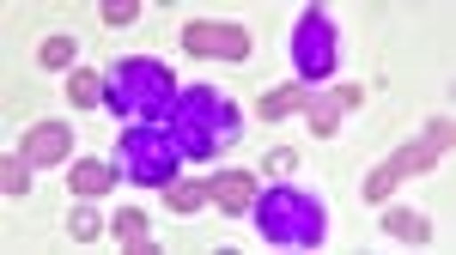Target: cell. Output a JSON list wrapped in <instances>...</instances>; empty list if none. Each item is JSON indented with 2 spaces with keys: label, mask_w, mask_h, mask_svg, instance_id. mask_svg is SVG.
Here are the masks:
<instances>
[{
  "label": "cell",
  "mask_w": 456,
  "mask_h": 255,
  "mask_svg": "<svg viewBox=\"0 0 456 255\" xmlns=\"http://www.w3.org/2000/svg\"><path fill=\"white\" fill-rule=\"evenodd\" d=\"M37 61H43L49 73H73V61H79V43H73V36H49Z\"/></svg>",
  "instance_id": "e0dca14e"
},
{
  "label": "cell",
  "mask_w": 456,
  "mask_h": 255,
  "mask_svg": "<svg viewBox=\"0 0 456 255\" xmlns=\"http://www.w3.org/2000/svg\"><path fill=\"white\" fill-rule=\"evenodd\" d=\"M201 201H213L208 182H171V188H165V207H171V213H195Z\"/></svg>",
  "instance_id": "2e32d148"
},
{
  "label": "cell",
  "mask_w": 456,
  "mask_h": 255,
  "mask_svg": "<svg viewBox=\"0 0 456 255\" xmlns=\"http://www.w3.org/2000/svg\"><path fill=\"white\" fill-rule=\"evenodd\" d=\"M68 104H73V109H98V104H104V73L73 68V73H68Z\"/></svg>",
  "instance_id": "4fadbf2b"
},
{
  "label": "cell",
  "mask_w": 456,
  "mask_h": 255,
  "mask_svg": "<svg viewBox=\"0 0 456 255\" xmlns=\"http://www.w3.org/2000/svg\"><path fill=\"white\" fill-rule=\"evenodd\" d=\"M116 182H122V171L104 164V158H79V164L68 171V188L79 195V201H98V195H110Z\"/></svg>",
  "instance_id": "9c48e42d"
},
{
  "label": "cell",
  "mask_w": 456,
  "mask_h": 255,
  "mask_svg": "<svg viewBox=\"0 0 456 255\" xmlns=\"http://www.w3.org/2000/svg\"><path fill=\"white\" fill-rule=\"evenodd\" d=\"M208 188H213V207H219V213H249V201H256V177H249V171L208 177Z\"/></svg>",
  "instance_id": "30bf717a"
},
{
  "label": "cell",
  "mask_w": 456,
  "mask_h": 255,
  "mask_svg": "<svg viewBox=\"0 0 456 255\" xmlns=\"http://www.w3.org/2000/svg\"><path fill=\"white\" fill-rule=\"evenodd\" d=\"M134 12H141L134 0H110V6H104V25H134Z\"/></svg>",
  "instance_id": "44dd1931"
},
{
  "label": "cell",
  "mask_w": 456,
  "mask_h": 255,
  "mask_svg": "<svg viewBox=\"0 0 456 255\" xmlns=\"http://www.w3.org/2000/svg\"><path fill=\"white\" fill-rule=\"evenodd\" d=\"M335 104H341V109H359V104H365V85H353V79H347V85H335Z\"/></svg>",
  "instance_id": "7402d4cb"
},
{
  "label": "cell",
  "mask_w": 456,
  "mask_h": 255,
  "mask_svg": "<svg viewBox=\"0 0 456 255\" xmlns=\"http://www.w3.org/2000/svg\"><path fill=\"white\" fill-rule=\"evenodd\" d=\"M104 104L134 128V122H165L176 104V79L159 55H122L104 73Z\"/></svg>",
  "instance_id": "7a4b0ae2"
},
{
  "label": "cell",
  "mask_w": 456,
  "mask_h": 255,
  "mask_svg": "<svg viewBox=\"0 0 456 255\" xmlns=\"http://www.w3.org/2000/svg\"><path fill=\"white\" fill-rule=\"evenodd\" d=\"M335 61H341L335 19H329L322 6H305V12H298V31H292V68H298V85H329V79H335Z\"/></svg>",
  "instance_id": "8992f818"
},
{
  "label": "cell",
  "mask_w": 456,
  "mask_h": 255,
  "mask_svg": "<svg viewBox=\"0 0 456 255\" xmlns=\"http://www.w3.org/2000/svg\"><path fill=\"white\" fill-rule=\"evenodd\" d=\"M165 128H171L176 152H183V158H195V164L219 158L225 146L244 134V128H238V104H232L225 92H213V85H189V92H176Z\"/></svg>",
  "instance_id": "6da1fadb"
},
{
  "label": "cell",
  "mask_w": 456,
  "mask_h": 255,
  "mask_svg": "<svg viewBox=\"0 0 456 255\" xmlns=\"http://www.w3.org/2000/svg\"><path fill=\"white\" fill-rule=\"evenodd\" d=\"M68 231H73V237H79V243H92V237L104 231V219H98V213H92V207H86V201H79V207H73V219H68Z\"/></svg>",
  "instance_id": "d6986e66"
},
{
  "label": "cell",
  "mask_w": 456,
  "mask_h": 255,
  "mask_svg": "<svg viewBox=\"0 0 456 255\" xmlns=\"http://www.w3.org/2000/svg\"><path fill=\"white\" fill-rule=\"evenodd\" d=\"M249 213H256L262 243H274V250H316V243L329 237V213H322V201L305 195V188H286V182H274L268 195H256Z\"/></svg>",
  "instance_id": "3957f363"
},
{
  "label": "cell",
  "mask_w": 456,
  "mask_h": 255,
  "mask_svg": "<svg viewBox=\"0 0 456 255\" xmlns=\"http://www.w3.org/2000/svg\"><path fill=\"white\" fill-rule=\"evenodd\" d=\"M305 116H311V134H316V140L341 134V122H347V109L335 104V92H311V104H305Z\"/></svg>",
  "instance_id": "7c38bea8"
},
{
  "label": "cell",
  "mask_w": 456,
  "mask_h": 255,
  "mask_svg": "<svg viewBox=\"0 0 456 255\" xmlns=\"http://www.w3.org/2000/svg\"><path fill=\"white\" fill-rule=\"evenodd\" d=\"M110 231H116V243H128V250H152V231H146L141 207H122V213L110 219Z\"/></svg>",
  "instance_id": "9a60e30c"
},
{
  "label": "cell",
  "mask_w": 456,
  "mask_h": 255,
  "mask_svg": "<svg viewBox=\"0 0 456 255\" xmlns=\"http://www.w3.org/2000/svg\"><path fill=\"white\" fill-rule=\"evenodd\" d=\"M183 49L201 55V61H244V55H249V31H244V25L195 19V25H183Z\"/></svg>",
  "instance_id": "52a82bcc"
},
{
  "label": "cell",
  "mask_w": 456,
  "mask_h": 255,
  "mask_svg": "<svg viewBox=\"0 0 456 255\" xmlns=\"http://www.w3.org/2000/svg\"><path fill=\"white\" fill-rule=\"evenodd\" d=\"M19 152L31 158L37 171H43V164H68V158H73V128H68V122H37Z\"/></svg>",
  "instance_id": "ba28073f"
},
{
  "label": "cell",
  "mask_w": 456,
  "mask_h": 255,
  "mask_svg": "<svg viewBox=\"0 0 456 255\" xmlns=\"http://www.w3.org/2000/svg\"><path fill=\"white\" fill-rule=\"evenodd\" d=\"M176 164H183V152H176L165 122H134L122 134V146H116V171L128 182H141V188H171Z\"/></svg>",
  "instance_id": "5b68a950"
},
{
  "label": "cell",
  "mask_w": 456,
  "mask_h": 255,
  "mask_svg": "<svg viewBox=\"0 0 456 255\" xmlns=\"http://www.w3.org/2000/svg\"><path fill=\"white\" fill-rule=\"evenodd\" d=\"M451 140H456V122H451V116H432L420 140H408L402 152H389L384 164H371V171H365V182H359V195H365L371 207H378V201H389V195H395V182L426 177V171H432V164H438V158L451 152Z\"/></svg>",
  "instance_id": "277c9868"
},
{
  "label": "cell",
  "mask_w": 456,
  "mask_h": 255,
  "mask_svg": "<svg viewBox=\"0 0 456 255\" xmlns=\"http://www.w3.org/2000/svg\"><path fill=\"white\" fill-rule=\"evenodd\" d=\"M378 225H384L395 243H414V250H426V243H432V225H426V219L414 213V207H389V213L378 219Z\"/></svg>",
  "instance_id": "8fae6325"
},
{
  "label": "cell",
  "mask_w": 456,
  "mask_h": 255,
  "mask_svg": "<svg viewBox=\"0 0 456 255\" xmlns=\"http://www.w3.org/2000/svg\"><path fill=\"white\" fill-rule=\"evenodd\" d=\"M31 158H25V152H12V158H6V164H0V182H6V195H25V188H31Z\"/></svg>",
  "instance_id": "ac0fdd59"
},
{
  "label": "cell",
  "mask_w": 456,
  "mask_h": 255,
  "mask_svg": "<svg viewBox=\"0 0 456 255\" xmlns=\"http://www.w3.org/2000/svg\"><path fill=\"white\" fill-rule=\"evenodd\" d=\"M262 171H268V177H286V171H298V152H292V146H274Z\"/></svg>",
  "instance_id": "ffe728a7"
},
{
  "label": "cell",
  "mask_w": 456,
  "mask_h": 255,
  "mask_svg": "<svg viewBox=\"0 0 456 255\" xmlns=\"http://www.w3.org/2000/svg\"><path fill=\"white\" fill-rule=\"evenodd\" d=\"M311 104V85H281V92H268L262 104H256V116L262 122H281V116H292V109Z\"/></svg>",
  "instance_id": "5bb4252c"
}]
</instances>
